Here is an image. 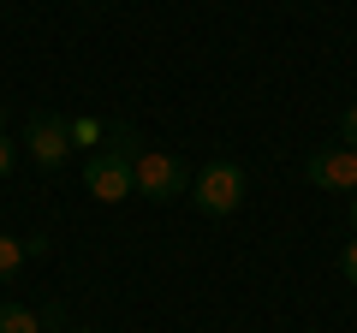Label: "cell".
Returning <instances> with one entry per match:
<instances>
[{
	"label": "cell",
	"mask_w": 357,
	"mask_h": 333,
	"mask_svg": "<svg viewBox=\"0 0 357 333\" xmlns=\"http://www.w3.org/2000/svg\"><path fill=\"white\" fill-rule=\"evenodd\" d=\"M131 179H137V196H149V203H173L178 191H191V173H185V161L167 149H143L137 166H131Z\"/></svg>",
	"instance_id": "6da1fadb"
},
{
	"label": "cell",
	"mask_w": 357,
	"mask_h": 333,
	"mask_svg": "<svg viewBox=\"0 0 357 333\" xmlns=\"http://www.w3.org/2000/svg\"><path fill=\"white\" fill-rule=\"evenodd\" d=\"M340 137H345V149H357V102L340 114Z\"/></svg>",
	"instance_id": "ba28073f"
},
{
	"label": "cell",
	"mask_w": 357,
	"mask_h": 333,
	"mask_svg": "<svg viewBox=\"0 0 357 333\" xmlns=\"http://www.w3.org/2000/svg\"><path fill=\"white\" fill-rule=\"evenodd\" d=\"M351 226H357V191H351Z\"/></svg>",
	"instance_id": "7c38bea8"
},
{
	"label": "cell",
	"mask_w": 357,
	"mask_h": 333,
	"mask_svg": "<svg viewBox=\"0 0 357 333\" xmlns=\"http://www.w3.org/2000/svg\"><path fill=\"white\" fill-rule=\"evenodd\" d=\"M191 203L203 208V215H232V208L244 203V166H232V161H208L203 173L191 179Z\"/></svg>",
	"instance_id": "7a4b0ae2"
},
{
	"label": "cell",
	"mask_w": 357,
	"mask_h": 333,
	"mask_svg": "<svg viewBox=\"0 0 357 333\" xmlns=\"http://www.w3.org/2000/svg\"><path fill=\"white\" fill-rule=\"evenodd\" d=\"M24 149L36 155V166H60L66 155H72V119H60V114H30Z\"/></svg>",
	"instance_id": "277c9868"
},
{
	"label": "cell",
	"mask_w": 357,
	"mask_h": 333,
	"mask_svg": "<svg viewBox=\"0 0 357 333\" xmlns=\"http://www.w3.org/2000/svg\"><path fill=\"white\" fill-rule=\"evenodd\" d=\"M304 173H310V185H321V191H357V149L333 143V149L310 155Z\"/></svg>",
	"instance_id": "5b68a950"
},
{
	"label": "cell",
	"mask_w": 357,
	"mask_h": 333,
	"mask_svg": "<svg viewBox=\"0 0 357 333\" xmlns=\"http://www.w3.org/2000/svg\"><path fill=\"white\" fill-rule=\"evenodd\" d=\"M0 333H42V316L24 304H0Z\"/></svg>",
	"instance_id": "8992f818"
},
{
	"label": "cell",
	"mask_w": 357,
	"mask_h": 333,
	"mask_svg": "<svg viewBox=\"0 0 357 333\" xmlns=\"http://www.w3.org/2000/svg\"><path fill=\"white\" fill-rule=\"evenodd\" d=\"M13 173V143H6V131H0V179Z\"/></svg>",
	"instance_id": "8fae6325"
},
{
	"label": "cell",
	"mask_w": 357,
	"mask_h": 333,
	"mask_svg": "<svg viewBox=\"0 0 357 333\" xmlns=\"http://www.w3.org/2000/svg\"><path fill=\"white\" fill-rule=\"evenodd\" d=\"M131 155H119V149H102V155H89L84 161V185H89V196L96 203H119V196H131L137 191V179H131Z\"/></svg>",
	"instance_id": "3957f363"
},
{
	"label": "cell",
	"mask_w": 357,
	"mask_h": 333,
	"mask_svg": "<svg viewBox=\"0 0 357 333\" xmlns=\"http://www.w3.org/2000/svg\"><path fill=\"white\" fill-rule=\"evenodd\" d=\"M340 268H345V280H351V286H357V238H351V244H345V256H340Z\"/></svg>",
	"instance_id": "30bf717a"
},
{
	"label": "cell",
	"mask_w": 357,
	"mask_h": 333,
	"mask_svg": "<svg viewBox=\"0 0 357 333\" xmlns=\"http://www.w3.org/2000/svg\"><path fill=\"white\" fill-rule=\"evenodd\" d=\"M18 268H24V238H13V232H0V280H13Z\"/></svg>",
	"instance_id": "52a82bcc"
},
{
	"label": "cell",
	"mask_w": 357,
	"mask_h": 333,
	"mask_svg": "<svg viewBox=\"0 0 357 333\" xmlns=\"http://www.w3.org/2000/svg\"><path fill=\"white\" fill-rule=\"evenodd\" d=\"M96 131H102V125H96V119H72V143H89V137H96Z\"/></svg>",
	"instance_id": "9c48e42d"
},
{
	"label": "cell",
	"mask_w": 357,
	"mask_h": 333,
	"mask_svg": "<svg viewBox=\"0 0 357 333\" xmlns=\"http://www.w3.org/2000/svg\"><path fill=\"white\" fill-rule=\"evenodd\" d=\"M77 333H89V327H77Z\"/></svg>",
	"instance_id": "4fadbf2b"
}]
</instances>
